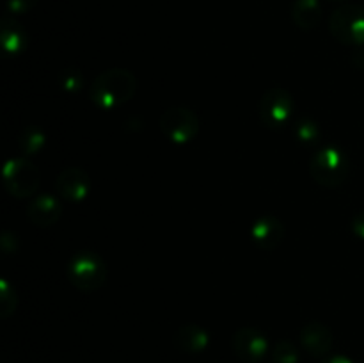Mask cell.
Here are the masks:
<instances>
[{"mask_svg":"<svg viewBox=\"0 0 364 363\" xmlns=\"http://www.w3.org/2000/svg\"><path fill=\"white\" fill-rule=\"evenodd\" d=\"M139 80L130 70L110 68L100 73L89 85V98L98 109L112 110L134 98Z\"/></svg>","mask_w":364,"mask_h":363,"instance_id":"obj_1","label":"cell"},{"mask_svg":"<svg viewBox=\"0 0 364 363\" xmlns=\"http://www.w3.org/2000/svg\"><path fill=\"white\" fill-rule=\"evenodd\" d=\"M309 173L315 184L327 189H336L347 182L350 174V160L336 146H326L313 153L309 160Z\"/></svg>","mask_w":364,"mask_h":363,"instance_id":"obj_2","label":"cell"},{"mask_svg":"<svg viewBox=\"0 0 364 363\" xmlns=\"http://www.w3.org/2000/svg\"><path fill=\"white\" fill-rule=\"evenodd\" d=\"M68 280L80 292H95L107 281V263L98 253L78 251L68 262Z\"/></svg>","mask_w":364,"mask_h":363,"instance_id":"obj_3","label":"cell"},{"mask_svg":"<svg viewBox=\"0 0 364 363\" xmlns=\"http://www.w3.org/2000/svg\"><path fill=\"white\" fill-rule=\"evenodd\" d=\"M329 31L343 45H364V7L355 4L338 7L329 18Z\"/></svg>","mask_w":364,"mask_h":363,"instance_id":"obj_4","label":"cell"},{"mask_svg":"<svg viewBox=\"0 0 364 363\" xmlns=\"http://www.w3.org/2000/svg\"><path fill=\"white\" fill-rule=\"evenodd\" d=\"M4 187L18 199L36 194L41 180V173L28 159H11L4 166Z\"/></svg>","mask_w":364,"mask_h":363,"instance_id":"obj_5","label":"cell"},{"mask_svg":"<svg viewBox=\"0 0 364 363\" xmlns=\"http://www.w3.org/2000/svg\"><path fill=\"white\" fill-rule=\"evenodd\" d=\"M199 117L188 107H171L160 116V130L176 144H187L199 134Z\"/></svg>","mask_w":364,"mask_h":363,"instance_id":"obj_6","label":"cell"},{"mask_svg":"<svg viewBox=\"0 0 364 363\" xmlns=\"http://www.w3.org/2000/svg\"><path fill=\"white\" fill-rule=\"evenodd\" d=\"M294 96L283 88H272L262 95L258 102V116L269 128H281L294 114Z\"/></svg>","mask_w":364,"mask_h":363,"instance_id":"obj_7","label":"cell"},{"mask_svg":"<svg viewBox=\"0 0 364 363\" xmlns=\"http://www.w3.org/2000/svg\"><path fill=\"white\" fill-rule=\"evenodd\" d=\"M233 351L247 363H258L270 352L269 338L256 327H240L233 335Z\"/></svg>","mask_w":364,"mask_h":363,"instance_id":"obj_8","label":"cell"},{"mask_svg":"<svg viewBox=\"0 0 364 363\" xmlns=\"http://www.w3.org/2000/svg\"><path fill=\"white\" fill-rule=\"evenodd\" d=\"M299 342L309 356L326 358L333 349L334 337L329 326H326L320 320H311V322L302 326L301 333H299Z\"/></svg>","mask_w":364,"mask_h":363,"instance_id":"obj_9","label":"cell"},{"mask_svg":"<svg viewBox=\"0 0 364 363\" xmlns=\"http://www.w3.org/2000/svg\"><path fill=\"white\" fill-rule=\"evenodd\" d=\"M55 189L60 198L66 201H82L89 194L91 178H89L87 171H84L82 167H66L57 177Z\"/></svg>","mask_w":364,"mask_h":363,"instance_id":"obj_10","label":"cell"},{"mask_svg":"<svg viewBox=\"0 0 364 363\" xmlns=\"http://www.w3.org/2000/svg\"><path fill=\"white\" fill-rule=\"evenodd\" d=\"M284 235H287V228L283 221L277 219L276 216H263L252 223L251 237L263 251H274L279 248L284 241Z\"/></svg>","mask_w":364,"mask_h":363,"instance_id":"obj_11","label":"cell"},{"mask_svg":"<svg viewBox=\"0 0 364 363\" xmlns=\"http://www.w3.org/2000/svg\"><path fill=\"white\" fill-rule=\"evenodd\" d=\"M63 214L60 201L50 192L32 196L27 206V216L36 226H52Z\"/></svg>","mask_w":364,"mask_h":363,"instance_id":"obj_12","label":"cell"},{"mask_svg":"<svg viewBox=\"0 0 364 363\" xmlns=\"http://www.w3.org/2000/svg\"><path fill=\"white\" fill-rule=\"evenodd\" d=\"M173 342L178 351L187 352V354H199L208 347L210 335L198 324H185L174 333Z\"/></svg>","mask_w":364,"mask_h":363,"instance_id":"obj_13","label":"cell"},{"mask_svg":"<svg viewBox=\"0 0 364 363\" xmlns=\"http://www.w3.org/2000/svg\"><path fill=\"white\" fill-rule=\"evenodd\" d=\"M27 32L14 18H4L0 25V45L6 57H14L27 48Z\"/></svg>","mask_w":364,"mask_h":363,"instance_id":"obj_14","label":"cell"},{"mask_svg":"<svg viewBox=\"0 0 364 363\" xmlns=\"http://www.w3.org/2000/svg\"><path fill=\"white\" fill-rule=\"evenodd\" d=\"M322 4L320 0H295L291 6L294 23L302 31H313L322 21Z\"/></svg>","mask_w":364,"mask_h":363,"instance_id":"obj_15","label":"cell"},{"mask_svg":"<svg viewBox=\"0 0 364 363\" xmlns=\"http://www.w3.org/2000/svg\"><path fill=\"white\" fill-rule=\"evenodd\" d=\"M18 144H20V149L25 155H34L45 146V134L39 128L28 127L21 132Z\"/></svg>","mask_w":364,"mask_h":363,"instance_id":"obj_16","label":"cell"},{"mask_svg":"<svg viewBox=\"0 0 364 363\" xmlns=\"http://www.w3.org/2000/svg\"><path fill=\"white\" fill-rule=\"evenodd\" d=\"M272 363H299L301 362V352L294 342L281 340L270 351Z\"/></svg>","mask_w":364,"mask_h":363,"instance_id":"obj_17","label":"cell"},{"mask_svg":"<svg viewBox=\"0 0 364 363\" xmlns=\"http://www.w3.org/2000/svg\"><path fill=\"white\" fill-rule=\"evenodd\" d=\"M295 135L304 144H316L320 141L322 132H320V127L316 121L309 120V117H302V120H299L295 123Z\"/></svg>","mask_w":364,"mask_h":363,"instance_id":"obj_18","label":"cell"},{"mask_svg":"<svg viewBox=\"0 0 364 363\" xmlns=\"http://www.w3.org/2000/svg\"><path fill=\"white\" fill-rule=\"evenodd\" d=\"M14 310H16V294H14V288L11 287L9 281L2 280L0 281V317L7 319L9 315H13Z\"/></svg>","mask_w":364,"mask_h":363,"instance_id":"obj_19","label":"cell"},{"mask_svg":"<svg viewBox=\"0 0 364 363\" xmlns=\"http://www.w3.org/2000/svg\"><path fill=\"white\" fill-rule=\"evenodd\" d=\"M36 2L38 0H7V11L14 14V16L16 14H25L36 6Z\"/></svg>","mask_w":364,"mask_h":363,"instance_id":"obj_20","label":"cell"},{"mask_svg":"<svg viewBox=\"0 0 364 363\" xmlns=\"http://www.w3.org/2000/svg\"><path fill=\"white\" fill-rule=\"evenodd\" d=\"M350 228L352 231H354V235H358L361 241H364V210H361V212H358L352 217Z\"/></svg>","mask_w":364,"mask_h":363,"instance_id":"obj_21","label":"cell"},{"mask_svg":"<svg viewBox=\"0 0 364 363\" xmlns=\"http://www.w3.org/2000/svg\"><path fill=\"white\" fill-rule=\"evenodd\" d=\"M322 363H355V362H354V359L348 358V356L336 354V356H329V358L323 359Z\"/></svg>","mask_w":364,"mask_h":363,"instance_id":"obj_22","label":"cell"},{"mask_svg":"<svg viewBox=\"0 0 364 363\" xmlns=\"http://www.w3.org/2000/svg\"><path fill=\"white\" fill-rule=\"evenodd\" d=\"M64 82H66L68 88H70V85H71V89H73L75 85H78V88H80V80H75V78H73V71H71V77L66 78V80H64Z\"/></svg>","mask_w":364,"mask_h":363,"instance_id":"obj_23","label":"cell"},{"mask_svg":"<svg viewBox=\"0 0 364 363\" xmlns=\"http://www.w3.org/2000/svg\"><path fill=\"white\" fill-rule=\"evenodd\" d=\"M329 2H338V4H345V2H348V0H329Z\"/></svg>","mask_w":364,"mask_h":363,"instance_id":"obj_24","label":"cell"}]
</instances>
